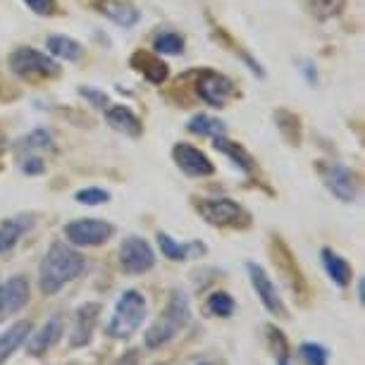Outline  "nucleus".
<instances>
[{
	"instance_id": "nucleus-1",
	"label": "nucleus",
	"mask_w": 365,
	"mask_h": 365,
	"mask_svg": "<svg viewBox=\"0 0 365 365\" xmlns=\"http://www.w3.org/2000/svg\"><path fill=\"white\" fill-rule=\"evenodd\" d=\"M86 260L67 241H53L38 263V289L43 296H55L84 272Z\"/></svg>"
},
{
	"instance_id": "nucleus-2",
	"label": "nucleus",
	"mask_w": 365,
	"mask_h": 365,
	"mask_svg": "<svg viewBox=\"0 0 365 365\" xmlns=\"http://www.w3.org/2000/svg\"><path fill=\"white\" fill-rule=\"evenodd\" d=\"M191 322V301L189 294L182 289H172L165 303L163 313L153 320V325L146 329L143 334V346L148 351H160L168 344L179 336V332L189 327Z\"/></svg>"
},
{
	"instance_id": "nucleus-3",
	"label": "nucleus",
	"mask_w": 365,
	"mask_h": 365,
	"mask_svg": "<svg viewBox=\"0 0 365 365\" xmlns=\"http://www.w3.org/2000/svg\"><path fill=\"white\" fill-rule=\"evenodd\" d=\"M146 318H148L146 296L139 289H127V292L120 294V299L115 303V311L106 325V334L110 339H120V341L132 339L141 329L143 322H146Z\"/></svg>"
},
{
	"instance_id": "nucleus-4",
	"label": "nucleus",
	"mask_w": 365,
	"mask_h": 365,
	"mask_svg": "<svg viewBox=\"0 0 365 365\" xmlns=\"http://www.w3.org/2000/svg\"><path fill=\"white\" fill-rule=\"evenodd\" d=\"M194 208L212 227H227V230L251 227V212L232 198H196Z\"/></svg>"
},
{
	"instance_id": "nucleus-5",
	"label": "nucleus",
	"mask_w": 365,
	"mask_h": 365,
	"mask_svg": "<svg viewBox=\"0 0 365 365\" xmlns=\"http://www.w3.org/2000/svg\"><path fill=\"white\" fill-rule=\"evenodd\" d=\"M10 72L19 79H29V81H41V79H55L63 67H60L51 55L36 51V48L22 46L17 51L10 53L8 58Z\"/></svg>"
},
{
	"instance_id": "nucleus-6",
	"label": "nucleus",
	"mask_w": 365,
	"mask_h": 365,
	"mask_svg": "<svg viewBox=\"0 0 365 365\" xmlns=\"http://www.w3.org/2000/svg\"><path fill=\"white\" fill-rule=\"evenodd\" d=\"M270 253H272V260H274V265H277L279 274L287 282V287L294 292V299L299 301V306H308V301H311V287H308L306 274H303L299 263H296L294 253L289 251V246L282 241V237H272Z\"/></svg>"
},
{
	"instance_id": "nucleus-7",
	"label": "nucleus",
	"mask_w": 365,
	"mask_h": 365,
	"mask_svg": "<svg viewBox=\"0 0 365 365\" xmlns=\"http://www.w3.org/2000/svg\"><path fill=\"white\" fill-rule=\"evenodd\" d=\"M115 225L101 217H79L65 225V239L72 246H84V249H93V246L108 244L115 237Z\"/></svg>"
},
{
	"instance_id": "nucleus-8",
	"label": "nucleus",
	"mask_w": 365,
	"mask_h": 365,
	"mask_svg": "<svg viewBox=\"0 0 365 365\" xmlns=\"http://www.w3.org/2000/svg\"><path fill=\"white\" fill-rule=\"evenodd\" d=\"M196 96L201 98L203 103H208L210 108H225L234 96H237V86L230 77L220 74L215 70H198L196 74Z\"/></svg>"
},
{
	"instance_id": "nucleus-9",
	"label": "nucleus",
	"mask_w": 365,
	"mask_h": 365,
	"mask_svg": "<svg viewBox=\"0 0 365 365\" xmlns=\"http://www.w3.org/2000/svg\"><path fill=\"white\" fill-rule=\"evenodd\" d=\"M246 272H249V279H251V287L256 296L260 299V303L265 306V311L274 315V318L279 320H289L292 315H289V308L284 299L279 296V289L274 287V282L270 279V274L263 265L258 263H246Z\"/></svg>"
},
{
	"instance_id": "nucleus-10",
	"label": "nucleus",
	"mask_w": 365,
	"mask_h": 365,
	"mask_svg": "<svg viewBox=\"0 0 365 365\" xmlns=\"http://www.w3.org/2000/svg\"><path fill=\"white\" fill-rule=\"evenodd\" d=\"M120 267L127 274H146L155 267V251L143 237H127L120 244Z\"/></svg>"
},
{
	"instance_id": "nucleus-11",
	"label": "nucleus",
	"mask_w": 365,
	"mask_h": 365,
	"mask_svg": "<svg viewBox=\"0 0 365 365\" xmlns=\"http://www.w3.org/2000/svg\"><path fill=\"white\" fill-rule=\"evenodd\" d=\"M318 172L322 184L332 191V196L339 198L341 203H354L358 198V182L356 175L346 165L339 163H318Z\"/></svg>"
},
{
	"instance_id": "nucleus-12",
	"label": "nucleus",
	"mask_w": 365,
	"mask_h": 365,
	"mask_svg": "<svg viewBox=\"0 0 365 365\" xmlns=\"http://www.w3.org/2000/svg\"><path fill=\"white\" fill-rule=\"evenodd\" d=\"M172 160L187 177H212L215 175V163L203 153L201 148L191 146V143L179 141L172 148Z\"/></svg>"
},
{
	"instance_id": "nucleus-13",
	"label": "nucleus",
	"mask_w": 365,
	"mask_h": 365,
	"mask_svg": "<svg viewBox=\"0 0 365 365\" xmlns=\"http://www.w3.org/2000/svg\"><path fill=\"white\" fill-rule=\"evenodd\" d=\"M29 299H31V287L24 274H15L8 282H3L0 284V322L26 308Z\"/></svg>"
},
{
	"instance_id": "nucleus-14",
	"label": "nucleus",
	"mask_w": 365,
	"mask_h": 365,
	"mask_svg": "<svg viewBox=\"0 0 365 365\" xmlns=\"http://www.w3.org/2000/svg\"><path fill=\"white\" fill-rule=\"evenodd\" d=\"M63 334H65V320H63V315L55 313L43 322V325H41V329H36V332L31 329V334L26 336V341H24L26 354L34 356V358L46 356L55 344L63 339Z\"/></svg>"
},
{
	"instance_id": "nucleus-15",
	"label": "nucleus",
	"mask_w": 365,
	"mask_h": 365,
	"mask_svg": "<svg viewBox=\"0 0 365 365\" xmlns=\"http://www.w3.org/2000/svg\"><path fill=\"white\" fill-rule=\"evenodd\" d=\"M98 315H101V303H84L74 311V325L70 334V346L72 349H84L91 344L96 325H98Z\"/></svg>"
},
{
	"instance_id": "nucleus-16",
	"label": "nucleus",
	"mask_w": 365,
	"mask_h": 365,
	"mask_svg": "<svg viewBox=\"0 0 365 365\" xmlns=\"http://www.w3.org/2000/svg\"><path fill=\"white\" fill-rule=\"evenodd\" d=\"M158 249L168 260L172 263H184V260H191V258H201L205 256V244L201 241H177L172 239L168 232H158Z\"/></svg>"
},
{
	"instance_id": "nucleus-17",
	"label": "nucleus",
	"mask_w": 365,
	"mask_h": 365,
	"mask_svg": "<svg viewBox=\"0 0 365 365\" xmlns=\"http://www.w3.org/2000/svg\"><path fill=\"white\" fill-rule=\"evenodd\" d=\"M129 65H132L134 70L153 86L165 84L168 77H170V67L163 63L160 55L150 53V51H136L132 58H129Z\"/></svg>"
},
{
	"instance_id": "nucleus-18",
	"label": "nucleus",
	"mask_w": 365,
	"mask_h": 365,
	"mask_svg": "<svg viewBox=\"0 0 365 365\" xmlns=\"http://www.w3.org/2000/svg\"><path fill=\"white\" fill-rule=\"evenodd\" d=\"M93 8L98 15L108 17L110 22L122 26V29H132L141 19V12L132 3H127V0H96Z\"/></svg>"
},
{
	"instance_id": "nucleus-19",
	"label": "nucleus",
	"mask_w": 365,
	"mask_h": 365,
	"mask_svg": "<svg viewBox=\"0 0 365 365\" xmlns=\"http://www.w3.org/2000/svg\"><path fill=\"white\" fill-rule=\"evenodd\" d=\"M320 260H322V270L327 272V277L334 282L339 289H346L351 287V282H354V267L344 256H339L334 249H325L320 251Z\"/></svg>"
},
{
	"instance_id": "nucleus-20",
	"label": "nucleus",
	"mask_w": 365,
	"mask_h": 365,
	"mask_svg": "<svg viewBox=\"0 0 365 365\" xmlns=\"http://www.w3.org/2000/svg\"><path fill=\"white\" fill-rule=\"evenodd\" d=\"M31 320H17L8 329L0 332V365H5L17 354L19 346H24L26 336L31 334Z\"/></svg>"
},
{
	"instance_id": "nucleus-21",
	"label": "nucleus",
	"mask_w": 365,
	"mask_h": 365,
	"mask_svg": "<svg viewBox=\"0 0 365 365\" xmlns=\"http://www.w3.org/2000/svg\"><path fill=\"white\" fill-rule=\"evenodd\" d=\"M106 120L115 132L125 134V136H129V139H136V136L143 134L141 120L127 106H108L106 108Z\"/></svg>"
},
{
	"instance_id": "nucleus-22",
	"label": "nucleus",
	"mask_w": 365,
	"mask_h": 365,
	"mask_svg": "<svg viewBox=\"0 0 365 365\" xmlns=\"http://www.w3.org/2000/svg\"><path fill=\"white\" fill-rule=\"evenodd\" d=\"M31 225H34L31 215L3 220V222H0V256H8V253L15 251L19 239L31 230Z\"/></svg>"
},
{
	"instance_id": "nucleus-23",
	"label": "nucleus",
	"mask_w": 365,
	"mask_h": 365,
	"mask_svg": "<svg viewBox=\"0 0 365 365\" xmlns=\"http://www.w3.org/2000/svg\"><path fill=\"white\" fill-rule=\"evenodd\" d=\"M212 146H215L222 155L230 158V160L237 165L241 172H246V175L256 172V158H253L249 150L241 146V143L225 139V136H215V139H212Z\"/></svg>"
},
{
	"instance_id": "nucleus-24",
	"label": "nucleus",
	"mask_w": 365,
	"mask_h": 365,
	"mask_svg": "<svg viewBox=\"0 0 365 365\" xmlns=\"http://www.w3.org/2000/svg\"><path fill=\"white\" fill-rule=\"evenodd\" d=\"M203 313L208 315V318L227 320V318H232V315L237 313V301H234V296L230 292H225V289H217V292H212L208 299H205Z\"/></svg>"
},
{
	"instance_id": "nucleus-25",
	"label": "nucleus",
	"mask_w": 365,
	"mask_h": 365,
	"mask_svg": "<svg viewBox=\"0 0 365 365\" xmlns=\"http://www.w3.org/2000/svg\"><path fill=\"white\" fill-rule=\"evenodd\" d=\"M46 48L51 51V55H55V58H60V60H67V63L79 60L81 55H84V48H81L79 41H74L70 36H63V34H53V36H48Z\"/></svg>"
},
{
	"instance_id": "nucleus-26",
	"label": "nucleus",
	"mask_w": 365,
	"mask_h": 365,
	"mask_svg": "<svg viewBox=\"0 0 365 365\" xmlns=\"http://www.w3.org/2000/svg\"><path fill=\"white\" fill-rule=\"evenodd\" d=\"M187 129L191 134H198V136H210V139H215V136H225L227 134V127L222 120H217V117L212 115H205V113H198L194 115L191 120L187 122Z\"/></svg>"
},
{
	"instance_id": "nucleus-27",
	"label": "nucleus",
	"mask_w": 365,
	"mask_h": 365,
	"mask_svg": "<svg viewBox=\"0 0 365 365\" xmlns=\"http://www.w3.org/2000/svg\"><path fill=\"white\" fill-rule=\"evenodd\" d=\"M274 125H277L279 134L284 136L287 143L299 146V143H301V120H299V115L289 113V110H274Z\"/></svg>"
},
{
	"instance_id": "nucleus-28",
	"label": "nucleus",
	"mask_w": 365,
	"mask_h": 365,
	"mask_svg": "<svg viewBox=\"0 0 365 365\" xmlns=\"http://www.w3.org/2000/svg\"><path fill=\"white\" fill-rule=\"evenodd\" d=\"M265 332V341H267V349H270V354L274 358H287L292 354V349H289V341H287V334L282 332V329L274 325V322H267L263 327Z\"/></svg>"
},
{
	"instance_id": "nucleus-29",
	"label": "nucleus",
	"mask_w": 365,
	"mask_h": 365,
	"mask_svg": "<svg viewBox=\"0 0 365 365\" xmlns=\"http://www.w3.org/2000/svg\"><path fill=\"white\" fill-rule=\"evenodd\" d=\"M299 356L303 365H327L329 363V349L322 346L320 341H303L299 346Z\"/></svg>"
},
{
	"instance_id": "nucleus-30",
	"label": "nucleus",
	"mask_w": 365,
	"mask_h": 365,
	"mask_svg": "<svg viewBox=\"0 0 365 365\" xmlns=\"http://www.w3.org/2000/svg\"><path fill=\"white\" fill-rule=\"evenodd\" d=\"M153 51L158 55H179L184 53V36L175 31H163L153 38Z\"/></svg>"
},
{
	"instance_id": "nucleus-31",
	"label": "nucleus",
	"mask_w": 365,
	"mask_h": 365,
	"mask_svg": "<svg viewBox=\"0 0 365 365\" xmlns=\"http://www.w3.org/2000/svg\"><path fill=\"white\" fill-rule=\"evenodd\" d=\"M19 150H26V153H34V150H46L53 148V134L48 129H34L29 136H24L19 141Z\"/></svg>"
},
{
	"instance_id": "nucleus-32",
	"label": "nucleus",
	"mask_w": 365,
	"mask_h": 365,
	"mask_svg": "<svg viewBox=\"0 0 365 365\" xmlns=\"http://www.w3.org/2000/svg\"><path fill=\"white\" fill-rule=\"evenodd\" d=\"M215 36H220V38H222V41H225V43H227V46H230V51H234V53H239V58H241V60H244V63H246V65H249V70H251L253 74H258V77H265V70H263V67H260V63H258V60H253V58H251V55H249V53H246V51H244V48H241L239 43H234V41H232L230 36H227V34H225L222 29H220V26H215Z\"/></svg>"
},
{
	"instance_id": "nucleus-33",
	"label": "nucleus",
	"mask_w": 365,
	"mask_h": 365,
	"mask_svg": "<svg viewBox=\"0 0 365 365\" xmlns=\"http://www.w3.org/2000/svg\"><path fill=\"white\" fill-rule=\"evenodd\" d=\"M308 8L318 19H329L341 12L344 0H308Z\"/></svg>"
},
{
	"instance_id": "nucleus-34",
	"label": "nucleus",
	"mask_w": 365,
	"mask_h": 365,
	"mask_svg": "<svg viewBox=\"0 0 365 365\" xmlns=\"http://www.w3.org/2000/svg\"><path fill=\"white\" fill-rule=\"evenodd\" d=\"M74 201L81 203V205H101V203L110 201V191L101 189V187H86V189H79L77 194H74Z\"/></svg>"
},
{
	"instance_id": "nucleus-35",
	"label": "nucleus",
	"mask_w": 365,
	"mask_h": 365,
	"mask_svg": "<svg viewBox=\"0 0 365 365\" xmlns=\"http://www.w3.org/2000/svg\"><path fill=\"white\" fill-rule=\"evenodd\" d=\"M79 96H81V98H86L93 108L106 110V108L110 106V98H108V96L103 93V91H98V88H93V86H81V88H79Z\"/></svg>"
},
{
	"instance_id": "nucleus-36",
	"label": "nucleus",
	"mask_w": 365,
	"mask_h": 365,
	"mask_svg": "<svg viewBox=\"0 0 365 365\" xmlns=\"http://www.w3.org/2000/svg\"><path fill=\"white\" fill-rule=\"evenodd\" d=\"M26 8L41 17H51L58 12V0H24Z\"/></svg>"
},
{
	"instance_id": "nucleus-37",
	"label": "nucleus",
	"mask_w": 365,
	"mask_h": 365,
	"mask_svg": "<svg viewBox=\"0 0 365 365\" xmlns=\"http://www.w3.org/2000/svg\"><path fill=\"white\" fill-rule=\"evenodd\" d=\"M22 172H24V175H43V172H46V163L41 160V158L31 155V158H26V160H24Z\"/></svg>"
},
{
	"instance_id": "nucleus-38",
	"label": "nucleus",
	"mask_w": 365,
	"mask_h": 365,
	"mask_svg": "<svg viewBox=\"0 0 365 365\" xmlns=\"http://www.w3.org/2000/svg\"><path fill=\"white\" fill-rule=\"evenodd\" d=\"M301 72H303V77H306V81L311 86L318 84V70H315V65L311 63V60H301Z\"/></svg>"
},
{
	"instance_id": "nucleus-39",
	"label": "nucleus",
	"mask_w": 365,
	"mask_h": 365,
	"mask_svg": "<svg viewBox=\"0 0 365 365\" xmlns=\"http://www.w3.org/2000/svg\"><path fill=\"white\" fill-rule=\"evenodd\" d=\"M358 301H365V289H363V279L361 282H358Z\"/></svg>"
},
{
	"instance_id": "nucleus-40",
	"label": "nucleus",
	"mask_w": 365,
	"mask_h": 365,
	"mask_svg": "<svg viewBox=\"0 0 365 365\" xmlns=\"http://www.w3.org/2000/svg\"><path fill=\"white\" fill-rule=\"evenodd\" d=\"M277 365H296L292 361V356H287V358H277Z\"/></svg>"
},
{
	"instance_id": "nucleus-41",
	"label": "nucleus",
	"mask_w": 365,
	"mask_h": 365,
	"mask_svg": "<svg viewBox=\"0 0 365 365\" xmlns=\"http://www.w3.org/2000/svg\"><path fill=\"white\" fill-rule=\"evenodd\" d=\"M196 365H225V361H201V363H196Z\"/></svg>"
},
{
	"instance_id": "nucleus-42",
	"label": "nucleus",
	"mask_w": 365,
	"mask_h": 365,
	"mask_svg": "<svg viewBox=\"0 0 365 365\" xmlns=\"http://www.w3.org/2000/svg\"><path fill=\"white\" fill-rule=\"evenodd\" d=\"M5 146H8V143H5V136H3V132H0V150H3Z\"/></svg>"
}]
</instances>
